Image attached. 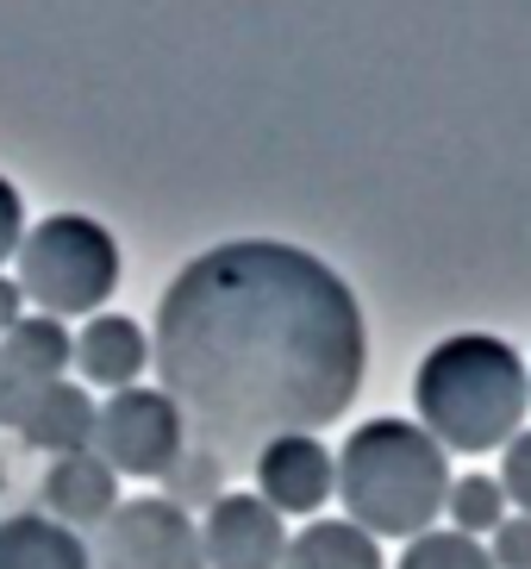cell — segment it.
<instances>
[{"label": "cell", "mask_w": 531, "mask_h": 569, "mask_svg": "<svg viewBox=\"0 0 531 569\" xmlns=\"http://www.w3.org/2000/svg\"><path fill=\"white\" fill-rule=\"evenodd\" d=\"M150 363L200 445L232 457L344 419L369 332L332 263L282 238H232L163 288Z\"/></svg>", "instance_id": "1"}, {"label": "cell", "mask_w": 531, "mask_h": 569, "mask_svg": "<svg viewBox=\"0 0 531 569\" xmlns=\"http://www.w3.org/2000/svg\"><path fill=\"white\" fill-rule=\"evenodd\" d=\"M419 432L450 451H500L525 432L531 376L519 351L494 332H457L438 338L413 376Z\"/></svg>", "instance_id": "2"}, {"label": "cell", "mask_w": 531, "mask_h": 569, "mask_svg": "<svg viewBox=\"0 0 531 569\" xmlns=\"http://www.w3.org/2000/svg\"><path fill=\"white\" fill-rule=\"evenodd\" d=\"M338 463V501L344 519L363 526L375 545L382 538H407L432 532V519L444 513L450 495V457L438 438H425L413 419H363L344 438Z\"/></svg>", "instance_id": "3"}, {"label": "cell", "mask_w": 531, "mask_h": 569, "mask_svg": "<svg viewBox=\"0 0 531 569\" xmlns=\"http://www.w3.org/2000/svg\"><path fill=\"white\" fill-rule=\"evenodd\" d=\"M119 288V244L100 219L50 213L19 238V295L44 319H94Z\"/></svg>", "instance_id": "4"}, {"label": "cell", "mask_w": 531, "mask_h": 569, "mask_svg": "<svg viewBox=\"0 0 531 569\" xmlns=\"http://www.w3.org/2000/svg\"><path fill=\"white\" fill-rule=\"evenodd\" d=\"M88 451L113 469V476L157 482V476H169V469L182 463L188 419L163 388H119L113 401H100L94 445H88Z\"/></svg>", "instance_id": "5"}, {"label": "cell", "mask_w": 531, "mask_h": 569, "mask_svg": "<svg viewBox=\"0 0 531 569\" xmlns=\"http://www.w3.org/2000/svg\"><path fill=\"white\" fill-rule=\"evenodd\" d=\"M88 569H207L200 526L176 501H119L88 545Z\"/></svg>", "instance_id": "6"}, {"label": "cell", "mask_w": 531, "mask_h": 569, "mask_svg": "<svg viewBox=\"0 0 531 569\" xmlns=\"http://www.w3.org/2000/svg\"><path fill=\"white\" fill-rule=\"evenodd\" d=\"M200 551H207V569H282V513L263 495H219L200 526Z\"/></svg>", "instance_id": "7"}, {"label": "cell", "mask_w": 531, "mask_h": 569, "mask_svg": "<svg viewBox=\"0 0 531 569\" xmlns=\"http://www.w3.org/2000/svg\"><path fill=\"white\" fill-rule=\"evenodd\" d=\"M257 495L275 513H319L338 495V463L319 438H275L257 451Z\"/></svg>", "instance_id": "8"}, {"label": "cell", "mask_w": 531, "mask_h": 569, "mask_svg": "<svg viewBox=\"0 0 531 569\" xmlns=\"http://www.w3.org/2000/svg\"><path fill=\"white\" fill-rule=\"evenodd\" d=\"M38 495H44V513L57 526H69V532H100L119 507V476L94 451H69L44 469V488Z\"/></svg>", "instance_id": "9"}, {"label": "cell", "mask_w": 531, "mask_h": 569, "mask_svg": "<svg viewBox=\"0 0 531 569\" xmlns=\"http://www.w3.org/2000/svg\"><path fill=\"white\" fill-rule=\"evenodd\" d=\"M94 413H100V407L88 401L76 382H44V388H32V395H26V407H19V419H13V432L26 438L32 451L69 457V451H88V445H94Z\"/></svg>", "instance_id": "10"}, {"label": "cell", "mask_w": 531, "mask_h": 569, "mask_svg": "<svg viewBox=\"0 0 531 569\" xmlns=\"http://www.w3.org/2000/svg\"><path fill=\"white\" fill-rule=\"evenodd\" d=\"M144 363H150V338L126 313H94L82 326V338H76V369L94 388H113V395L119 388H138Z\"/></svg>", "instance_id": "11"}, {"label": "cell", "mask_w": 531, "mask_h": 569, "mask_svg": "<svg viewBox=\"0 0 531 569\" xmlns=\"http://www.w3.org/2000/svg\"><path fill=\"white\" fill-rule=\"evenodd\" d=\"M76 363V338L63 332V319L26 313L13 332L0 338V376L13 388H44L63 382V369Z\"/></svg>", "instance_id": "12"}, {"label": "cell", "mask_w": 531, "mask_h": 569, "mask_svg": "<svg viewBox=\"0 0 531 569\" xmlns=\"http://www.w3.org/2000/svg\"><path fill=\"white\" fill-rule=\"evenodd\" d=\"M0 569H88V545L50 513L0 519Z\"/></svg>", "instance_id": "13"}, {"label": "cell", "mask_w": 531, "mask_h": 569, "mask_svg": "<svg viewBox=\"0 0 531 569\" xmlns=\"http://www.w3.org/2000/svg\"><path fill=\"white\" fill-rule=\"evenodd\" d=\"M282 569H382V545L350 519H313L288 545Z\"/></svg>", "instance_id": "14"}, {"label": "cell", "mask_w": 531, "mask_h": 569, "mask_svg": "<svg viewBox=\"0 0 531 569\" xmlns=\"http://www.w3.org/2000/svg\"><path fill=\"white\" fill-rule=\"evenodd\" d=\"M444 513H450V532L463 538H482L507 519V495H500L494 476H450V495H444Z\"/></svg>", "instance_id": "15"}, {"label": "cell", "mask_w": 531, "mask_h": 569, "mask_svg": "<svg viewBox=\"0 0 531 569\" xmlns=\"http://www.w3.org/2000/svg\"><path fill=\"white\" fill-rule=\"evenodd\" d=\"M400 569H494L482 538L463 532H419L407 551H400Z\"/></svg>", "instance_id": "16"}, {"label": "cell", "mask_w": 531, "mask_h": 569, "mask_svg": "<svg viewBox=\"0 0 531 569\" xmlns=\"http://www.w3.org/2000/svg\"><path fill=\"white\" fill-rule=\"evenodd\" d=\"M169 488H176V495H169L176 507L194 501V495H200V507H213L219 495H226V488H219V451H200V457L182 451V463L169 469Z\"/></svg>", "instance_id": "17"}, {"label": "cell", "mask_w": 531, "mask_h": 569, "mask_svg": "<svg viewBox=\"0 0 531 569\" xmlns=\"http://www.w3.org/2000/svg\"><path fill=\"white\" fill-rule=\"evenodd\" d=\"M488 557H494V569H531V513H507V519H500Z\"/></svg>", "instance_id": "18"}, {"label": "cell", "mask_w": 531, "mask_h": 569, "mask_svg": "<svg viewBox=\"0 0 531 569\" xmlns=\"http://www.w3.org/2000/svg\"><path fill=\"white\" fill-rule=\"evenodd\" d=\"M500 495H507L519 513H531V432H519L513 445H507V457H500Z\"/></svg>", "instance_id": "19"}, {"label": "cell", "mask_w": 531, "mask_h": 569, "mask_svg": "<svg viewBox=\"0 0 531 569\" xmlns=\"http://www.w3.org/2000/svg\"><path fill=\"white\" fill-rule=\"evenodd\" d=\"M19 238H26V201H19V188L0 176V263L19 257Z\"/></svg>", "instance_id": "20"}, {"label": "cell", "mask_w": 531, "mask_h": 569, "mask_svg": "<svg viewBox=\"0 0 531 569\" xmlns=\"http://www.w3.org/2000/svg\"><path fill=\"white\" fill-rule=\"evenodd\" d=\"M19 319H26V295H19V282H13V276H0V338L13 332Z\"/></svg>", "instance_id": "21"}]
</instances>
